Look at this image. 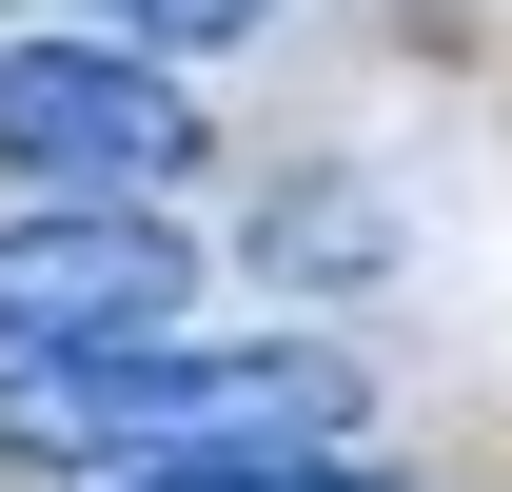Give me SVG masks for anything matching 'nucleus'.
<instances>
[{"instance_id": "1", "label": "nucleus", "mask_w": 512, "mask_h": 492, "mask_svg": "<svg viewBox=\"0 0 512 492\" xmlns=\"http://www.w3.org/2000/svg\"><path fill=\"white\" fill-rule=\"evenodd\" d=\"M355 414V374L335 355H178V335H138V355H60V374H0V433L20 453H158V473H256V453H316Z\"/></svg>"}, {"instance_id": "2", "label": "nucleus", "mask_w": 512, "mask_h": 492, "mask_svg": "<svg viewBox=\"0 0 512 492\" xmlns=\"http://www.w3.org/2000/svg\"><path fill=\"white\" fill-rule=\"evenodd\" d=\"M178 296H197V237L119 217V197H40V217H0V374L138 355V335H178Z\"/></svg>"}, {"instance_id": "4", "label": "nucleus", "mask_w": 512, "mask_h": 492, "mask_svg": "<svg viewBox=\"0 0 512 492\" xmlns=\"http://www.w3.org/2000/svg\"><path fill=\"white\" fill-rule=\"evenodd\" d=\"M119 20V60H197V40H256L276 0H99Z\"/></svg>"}, {"instance_id": "5", "label": "nucleus", "mask_w": 512, "mask_h": 492, "mask_svg": "<svg viewBox=\"0 0 512 492\" xmlns=\"http://www.w3.org/2000/svg\"><path fill=\"white\" fill-rule=\"evenodd\" d=\"M138 492H375V473H296V453H256V473H138Z\"/></svg>"}, {"instance_id": "3", "label": "nucleus", "mask_w": 512, "mask_h": 492, "mask_svg": "<svg viewBox=\"0 0 512 492\" xmlns=\"http://www.w3.org/2000/svg\"><path fill=\"white\" fill-rule=\"evenodd\" d=\"M0 158H20L40 197L158 217V178L197 158V99L158 60H119V40H0Z\"/></svg>"}]
</instances>
